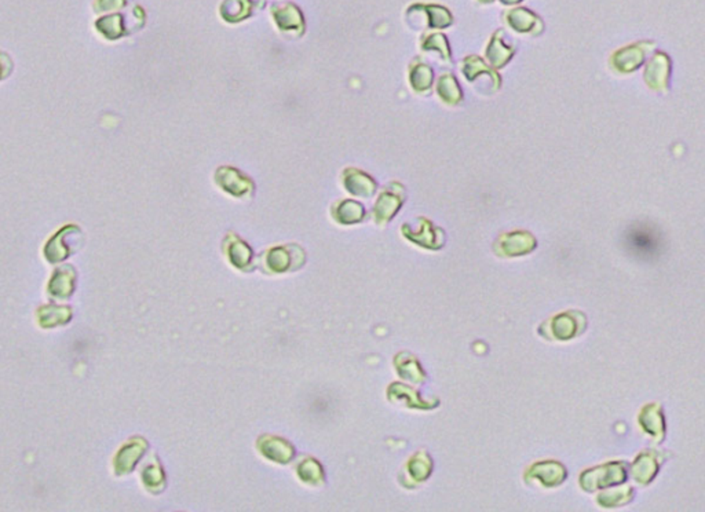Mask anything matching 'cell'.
I'll return each instance as SVG.
<instances>
[{"instance_id": "obj_1", "label": "cell", "mask_w": 705, "mask_h": 512, "mask_svg": "<svg viewBox=\"0 0 705 512\" xmlns=\"http://www.w3.org/2000/svg\"><path fill=\"white\" fill-rule=\"evenodd\" d=\"M263 453L267 455L270 459L278 460V462H287L294 455L291 448L288 445H285L284 442H281L280 440L267 442L266 447L263 448Z\"/></svg>"}, {"instance_id": "obj_2", "label": "cell", "mask_w": 705, "mask_h": 512, "mask_svg": "<svg viewBox=\"0 0 705 512\" xmlns=\"http://www.w3.org/2000/svg\"><path fill=\"white\" fill-rule=\"evenodd\" d=\"M633 243L641 251H649L653 247V240L648 233H641V232L635 233L633 236Z\"/></svg>"}, {"instance_id": "obj_3", "label": "cell", "mask_w": 705, "mask_h": 512, "mask_svg": "<svg viewBox=\"0 0 705 512\" xmlns=\"http://www.w3.org/2000/svg\"><path fill=\"white\" fill-rule=\"evenodd\" d=\"M7 72H8V69H7V68H4V66H1V63H0V79H3V77H4L1 73H4V74L7 76V74H8Z\"/></svg>"}]
</instances>
